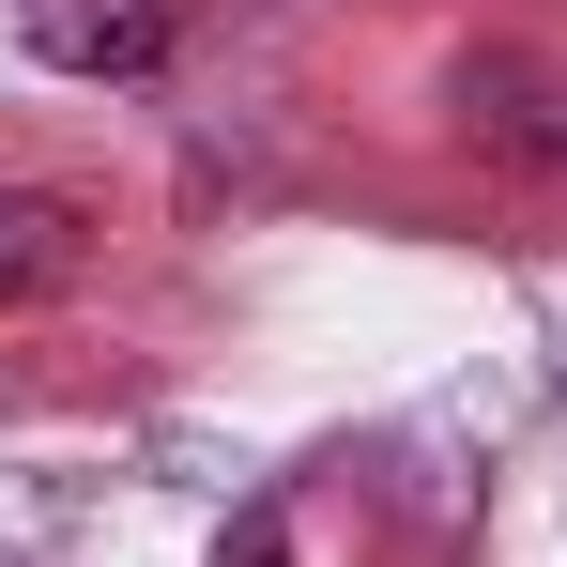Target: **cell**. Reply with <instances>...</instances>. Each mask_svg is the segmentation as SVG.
<instances>
[{"instance_id": "1", "label": "cell", "mask_w": 567, "mask_h": 567, "mask_svg": "<svg viewBox=\"0 0 567 567\" xmlns=\"http://www.w3.org/2000/svg\"><path fill=\"white\" fill-rule=\"evenodd\" d=\"M16 31L62 78H154L169 62V0H16Z\"/></svg>"}, {"instance_id": "2", "label": "cell", "mask_w": 567, "mask_h": 567, "mask_svg": "<svg viewBox=\"0 0 567 567\" xmlns=\"http://www.w3.org/2000/svg\"><path fill=\"white\" fill-rule=\"evenodd\" d=\"M93 261V230H78V199L47 185H0V307H31V291H62Z\"/></svg>"}, {"instance_id": "3", "label": "cell", "mask_w": 567, "mask_h": 567, "mask_svg": "<svg viewBox=\"0 0 567 567\" xmlns=\"http://www.w3.org/2000/svg\"><path fill=\"white\" fill-rule=\"evenodd\" d=\"M215 567H277V522H246V537H230V553H215Z\"/></svg>"}]
</instances>
